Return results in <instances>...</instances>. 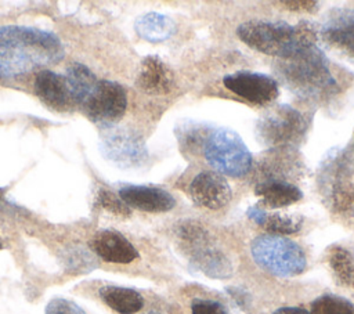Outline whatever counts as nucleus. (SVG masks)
I'll return each mask as SVG.
<instances>
[{"label":"nucleus","instance_id":"obj_1","mask_svg":"<svg viewBox=\"0 0 354 314\" xmlns=\"http://www.w3.org/2000/svg\"><path fill=\"white\" fill-rule=\"evenodd\" d=\"M64 58V46L48 30L0 26V80L26 75Z\"/></svg>","mask_w":354,"mask_h":314},{"label":"nucleus","instance_id":"obj_2","mask_svg":"<svg viewBox=\"0 0 354 314\" xmlns=\"http://www.w3.org/2000/svg\"><path fill=\"white\" fill-rule=\"evenodd\" d=\"M278 76L290 91L303 98L322 100L337 91V82L317 43L304 44L281 59Z\"/></svg>","mask_w":354,"mask_h":314},{"label":"nucleus","instance_id":"obj_3","mask_svg":"<svg viewBox=\"0 0 354 314\" xmlns=\"http://www.w3.org/2000/svg\"><path fill=\"white\" fill-rule=\"evenodd\" d=\"M238 37L250 48L285 59L299 47L315 43L317 30L308 21L292 26L281 21L252 19L236 28Z\"/></svg>","mask_w":354,"mask_h":314},{"label":"nucleus","instance_id":"obj_4","mask_svg":"<svg viewBox=\"0 0 354 314\" xmlns=\"http://www.w3.org/2000/svg\"><path fill=\"white\" fill-rule=\"evenodd\" d=\"M177 239L189 263L214 279L232 275V264L227 255L213 242L210 234L195 221H183L177 227Z\"/></svg>","mask_w":354,"mask_h":314},{"label":"nucleus","instance_id":"obj_5","mask_svg":"<svg viewBox=\"0 0 354 314\" xmlns=\"http://www.w3.org/2000/svg\"><path fill=\"white\" fill-rule=\"evenodd\" d=\"M250 253L261 270L279 278L300 275L307 267L301 246L282 235L264 234L256 237L250 243Z\"/></svg>","mask_w":354,"mask_h":314},{"label":"nucleus","instance_id":"obj_6","mask_svg":"<svg viewBox=\"0 0 354 314\" xmlns=\"http://www.w3.org/2000/svg\"><path fill=\"white\" fill-rule=\"evenodd\" d=\"M202 144L205 159L218 173L230 177H243L249 173L252 154L234 130L213 129L205 136Z\"/></svg>","mask_w":354,"mask_h":314},{"label":"nucleus","instance_id":"obj_7","mask_svg":"<svg viewBox=\"0 0 354 314\" xmlns=\"http://www.w3.org/2000/svg\"><path fill=\"white\" fill-rule=\"evenodd\" d=\"M307 130L304 115L296 108L281 104L271 107L256 122V138L268 148L297 145Z\"/></svg>","mask_w":354,"mask_h":314},{"label":"nucleus","instance_id":"obj_8","mask_svg":"<svg viewBox=\"0 0 354 314\" xmlns=\"http://www.w3.org/2000/svg\"><path fill=\"white\" fill-rule=\"evenodd\" d=\"M342 152H333L325 162L319 185L329 207L344 217H354V177Z\"/></svg>","mask_w":354,"mask_h":314},{"label":"nucleus","instance_id":"obj_9","mask_svg":"<svg viewBox=\"0 0 354 314\" xmlns=\"http://www.w3.org/2000/svg\"><path fill=\"white\" fill-rule=\"evenodd\" d=\"M127 95L122 84L111 80H98L91 94L82 104L86 115L95 123L112 124L126 112Z\"/></svg>","mask_w":354,"mask_h":314},{"label":"nucleus","instance_id":"obj_10","mask_svg":"<svg viewBox=\"0 0 354 314\" xmlns=\"http://www.w3.org/2000/svg\"><path fill=\"white\" fill-rule=\"evenodd\" d=\"M223 83L230 91L256 105H267L279 94L278 83L271 76L259 72L238 71L225 75Z\"/></svg>","mask_w":354,"mask_h":314},{"label":"nucleus","instance_id":"obj_11","mask_svg":"<svg viewBox=\"0 0 354 314\" xmlns=\"http://www.w3.org/2000/svg\"><path fill=\"white\" fill-rule=\"evenodd\" d=\"M188 194L194 203L210 210L224 207L232 198V190L225 177L210 170H203L194 177Z\"/></svg>","mask_w":354,"mask_h":314},{"label":"nucleus","instance_id":"obj_12","mask_svg":"<svg viewBox=\"0 0 354 314\" xmlns=\"http://www.w3.org/2000/svg\"><path fill=\"white\" fill-rule=\"evenodd\" d=\"M322 41L340 55L354 59V8L333 11L318 30Z\"/></svg>","mask_w":354,"mask_h":314},{"label":"nucleus","instance_id":"obj_13","mask_svg":"<svg viewBox=\"0 0 354 314\" xmlns=\"http://www.w3.org/2000/svg\"><path fill=\"white\" fill-rule=\"evenodd\" d=\"M119 196L129 207L149 213L169 212L176 206L174 196L155 185L124 184L119 188Z\"/></svg>","mask_w":354,"mask_h":314},{"label":"nucleus","instance_id":"obj_14","mask_svg":"<svg viewBox=\"0 0 354 314\" xmlns=\"http://www.w3.org/2000/svg\"><path fill=\"white\" fill-rule=\"evenodd\" d=\"M35 93L46 105L58 111H65L75 104L66 76L48 69L36 75Z\"/></svg>","mask_w":354,"mask_h":314},{"label":"nucleus","instance_id":"obj_15","mask_svg":"<svg viewBox=\"0 0 354 314\" xmlns=\"http://www.w3.org/2000/svg\"><path fill=\"white\" fill-rule=\"evenodd\" d=\"M136 84L147 94L162 95L171 91L174 86V75L158 55H148L140 65Z\"/></svg>","mask_w":354,"mask_h":314},{"label":"nucleus","instance_id":"obj_16","mask_svg":"<svg viewBox=\"0 0 354 314\" xmlns=\"http://www.w3.org/2000/svg\"><path fill=\"white\" fill-rule=\"evenodd\" d=\"M93 250L105 261L127 264L138 257L134 245L120 232L113 230L98 231L91 241Z\"/></svg>","mask_w":354,"mask_h":314},{"label":"nucleus","instance_id":"obj_17","mask_svg":"<svg viewBox=\"0 0 354 314\" xmlns=\"http://www.w3.org/2000/svg\"><path fill=\"white\" fill-rule=\"evenodd\" d=\"M254 194L260 198L259 206L264 209L285 207L303 198V192L299 187L279 178H267L257 183L254 187Z\"/></svg>","mask_w":354,"mask_h":314},{"label":"nucleus","instance_id":"obj_18","mask_svg":"<svg viewBox=\"0 0 354 314\" xmlns=\"http://www.w3.org/2000/svg\"><path fill=\"white\" fill-rule=\"evenodd\" d=\"M246 214L257 225L267 230L274 235H289L300 231L303 225V217L295 213H279V212H267L264 207L254 205L249 206Z\"/></svg>","mask_w":354,"mask_h":314},{"label":"nucleus","instance_id":"obj_19","mask_svg":"<svg viewBox=\"0 0 354 314\" xmlns=\"http://www.w3.org/2000/svg\"><path fill=\"white\" fill-rule=\"evenodd\" d=\"M106 151L109 158L118 163H122L123 166H137L142 163L148 156L147 148L141 138L126 133H120L112 137L108 141Z\"/></svg>","mask_w":354,"mask_h":314},{"label":"nucleus","instance_id":"obj_20","mask_svg":"<svg viewBox=\"0 0 354 314\" xmlns=\"http://www.w3.org/2000/svg\"><path fill=\"white\" fill-rule=\"evenodd\" d=\"M325 260L336 284L354 289V253L346 246L335 243L325 250Z\"/></svg>","mask_w":354,"mask_h":314},{"label":"nucleus","instance_id":"obj_21","mask_svg":"<svg viewBox=\"0 0 354 314\" xmlns=\"http://www.w3.org/2000/svg\"><path fill=\"white\" fill-rule=\"evenodd\" d=\"M104 303L119 314H136L144 306V297L140 292L124 286H104L100 289Z\"/></svg>","mask_w":354,"mask_h":314},{"label":"nucleus","instance_id":"obj_22","mask_svg":"<svg viewBox=\"0 0 354 314\" xmlns=\"http://www.w3.org/2000/svg\"><path fill=\"white\" fill-rule=\"evenodd\" d=\"M136 32L151 43L167 40L176 32V22L159 12H148L136 21Z\"/></svg>","mask_w":354,"mask_h":314},{"label":"nucleus","instance_id":"obj_23","mask_svg":"<svg viewBox=\"0 0 354 314\" xmlns=\"http://www.w3.org/2000/svg\"><path fill=\"white\" fill-rule=\"evenodd\" d=\"M66 79L69 82L75 104L82 105L86 98L91 94L97 84L95 75L83 64L73 62L66 69Z\"/></svg>","mask_w":354,"mask_h":314},{"label":"nucleus","instance_id":"obj_24","mask_svg":"<svg viewBox=\"0 0 354 314\" xmlns=\"http://www.w3.org/2000/svg\"><path fill=\"white\" fill-rule=\"evenodd\" d=\"M310 314H354V303L339 295L324 293L313 300Z\"/></svg>","mask_w":354,"mask_h":314},{"label":"nucleus","instance_id":"obj_25","mask_svg":"<svg viewBox=\"0 0 354 314\" xmlns=\"http://www.w3.org/2000/svg\"><path fill=\"white\" fill-rule=\"evenodd\" d=\"M98 202L100 205L109 210L113 214L118 216H129L130 214V207L120 199V196H116L113 192L106 191V190H100L98 192Z\"/></svg>","mask_w":354,"mask_h":314},{"label":"nucleus","instance_id":"obj_26","mask_svg":"<svg viewBox=\"0 0 354 314\" xmlns=\"http://www.w3.org/2000/svg\"><path fill=\"white\" fill-rule=\"evenodd\" d=\"M192 314H230L228 310L217 300L194 299L191 303Z\"/></svg>","mask_w":354,"mask_h":314},{"label":"nucleus","instance_id":"obj_27","mask_svg":"<svg viewBox=\"0 0 354 314\" xmlns=\"http://www.w3.org/2000/svg\"><path fill=\"white\" fill-rule=\"evenodd\" d=\"M46 314H86V313L80 306H77L72 300L57 297L47 304Z\"/></svg>","mask_w":354,"mask_h":314},{"label":"nucleus","instance_id":"obj_28","mask_svg":"<svg viewBox=\"0 0 354 314\" xmlns=\"http://www.w3.org/2000/svg\"><path fill=\"white\" fill-rule=\"evenodd\" d=\"M281 6L297 12H314L318 10V1L314 0H286L281 1Z\"/></svg>","mask_w":354,"mask_h":314},{"label":"nucleus","instance_id":"obj_29","mask_svg":"<svg viewBox=\"0 0 354 314\" xmlns=\"http://www.w3.org/2000/svg\"><path fill=\"white\" fill-rule=\"evenodd\" d=\"M271 314H310L306 308L303 307H295V306H288V307H281L275 310Z\"/></svg>","mask_w":354,"mask_h":314},{"label":"nucleus","instance_id":"obj_30","mask_svg":"<svg viewBox=\"0 0 354 314\" xmlns=\"http://www.w3.org/2000/svg\"><path fill=\"white\" fill-rule=\"evenodd\" d=\"M3 191H4V190H0V198H1V194H3Z\"/></svg>","mask_w":354,"mask_h":314},{"label":"nucleus","instance_id":"obj_31","mask_svg":"<svg viewBox=\"0 0 354 314\" xmlns=\"http://www.w3.org/2000/svg\"><path fill=\"white\" fill-rule=\"evenodd\" d=\"M0 248H1V241H0Z\"/></svg>","mask_w":354,"mask_h":314}]
</instances>
